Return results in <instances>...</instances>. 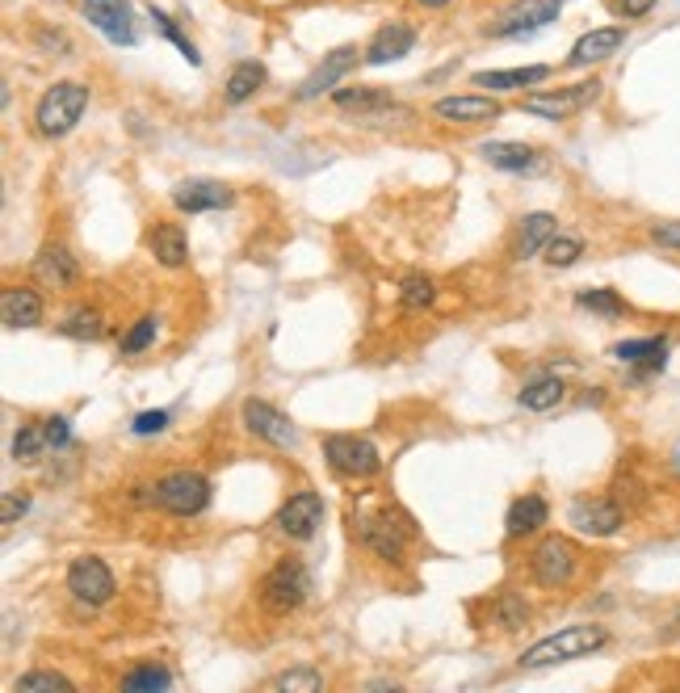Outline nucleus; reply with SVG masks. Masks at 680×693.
<instances>
[{"mask_svg":"<svg viewBox=\"0 0 680 693\" xmlns=\"http://www.w3.org/2000/svg\"><path fill=\"white\" fill-rule=\"evenodd\" d=\"M349 526H353V538L370 550V555L387 559V563H399L408 543H412V534H416V529H412V517L399 513L395 504H370V501L353 508Z\"/></svg>","mask_w":680,"mask_h":693,"instance_id":"1","label":"nucleus"},{"mask_svg":"<svg viewBox=\"0 0 680 693\" xmlns=\"http://www.w3.org/2000/svg\"><path fill=\"white\" fill-rule=\"evenodd\" d=\"M610 644V630L601 622H576V626H564L555 635H546L529 651H521V669L538 672V669H555V664H567V660H584L592 651Z\"/></svg>","mask_w":680,"mask_h":693,"instance_id":"2","label":"nucleus"},{"mask_svg":"<svg viewBox=\"0 0 680 693\" xmlns=\"http://www.w3.org/2000/svg\"><path fill=\"white\" fill-rule=\"evenodd\" d=\"M85 110H89V85H80V80H59V85H51L47 93L38 97V105H34V126H38L43 139H64V135H71V131L80 126Z\"/></svg>","mask_w":680,"mask_h":693,"instance_id":"3","label":"nucleus"},{"mask_svg":"<svg viewBox=\"0 0 680 693\" xmlns=\"http://www.w3.org/2000/svg\"><path fill=\"white\" fill-rule=\"evenodd\" d=\"M152 504L168 517H198L211 504V479L202 471H168L152 483Z\"/></svg>","mask_w":680,"mask_h":693,"instance_id":"4","label":"nucleus"},{"mask_svg":"<svg viewBox=\"0 0 680 693\" xmlns=\"http://www.w3.org/2000/svg\"><path fill=\"white\" fill-rule=\"evenodd\" d=\"M311 589H315V580H311V568L303 559H282L260 580V605L269 614H294L311 597Z\"/></svg>","mask_w":680,"mask_h":693,"instance_id":"5","label":"nucleus"},{"mask_svg":"<svg viewBox=\"0 0 680 693\" xmlns=\"http://www.w3.org/2000/svg\"><path fill=\"white\" fill-rule=\"evenodd\" d=\"M564 13V0H509L492 22H488V38H525V34H538L550 22H559Z\"/></svg>","mask_w":680,"mask_h":693,"instance_id":"6","label":"nucleus"},{"mask_svg":"<svg viewBox=\"0 0 680 693\" xmlns=\"http://www.w3.org/2000/svg\"><path fill=\"white\" fill-rule=\"evenodd\" d=\"M324 458L341 479H375L382 471V455L370 437L357 433H328L324 437Z\"/></svg>","mask_w":680,"mask_h":693,"instance_id":"7","label":"nucleus"},{"mask_svg":"<svg viewBox=\"0 0 680 693\" xmlns=\"http://www.w3.org/2000/svg\"><path fill=\"white\" fill-rule=\"evenodd\" d=\"M529 572H534V580H538L542 589H567L576 580V572H580V550H576L571 538L550 534L529 555Z\"/></svg>","mask_w":680,"mask_h":693,"instance_id":"8","label":"nucleus"},{"mask_svg":"<svg viewBox=\"0 0 680 693\" xmlns=\"http://www.w3.org/2000/svg\"><path fill=\"white\" fill-rule=\"evenodd\" d=\"M601 97V80H584V85H571V89H550V93H525L521 97V110L546 122H564L567 114L584 110Z\"/></svg>","mask_w":680,"mask_h":693,"instance_id":"9","label":"nucleus"},{"mask_svg":"<svg viewBox=\"0 0 680 693\" xmlns=\"http://www.w3.org/2000/svg\"><path fill=\"white\" fill-rule=\"evenodd\" d=\"M68 593L80 605H105V601H114L118 584H114V572L105 568V559H97V555H80V559H71L68 568Z\"/></svg>","mask_w":680,"mask_h":693,"instance_id":"10","label":"nucleus"},{"mask_svg":"<svg viewBox=\"0 0 680 693\" xmlns=\"http://www.w3.org/2000/svg\"><path fill=\"white\" fill-rule=\"evenodd\" d=\"M80 13L114 47H135L140 34H135V9H131V0H80Z\"/></svg>","mask_w":680,"mask_h":693,"instance_id":"11","label":"nucleus"},{"mask_svg":"<svg viewBox=\"0 0 680 693\" xmlns=\"http://www.w3.org/2000/svg\"><path fill=\"white\" fill-rule=\"evenodd\" d=\"M274 526L282 529L290 543H311V538L320 534V526H324V496H320V492H311V488L294 492V496L278 508Z\"/></svg>","mask_w":680,"mask_h":693,"instance_id":"12","label":"nucleus"},{"mask_svg":"<svg viewBox=\"0 0 680 693\" xmlns=\"http://www.w3.org/2000/svg\"><path fill=\"white\" fill-rule=\"evenodd\" d=\"M567 522L588 534V538H613L617 529L626 526V513L613 496H576L567 508Z\"/></svg>","mask_w":680,"mask_h":693,"instance_id":"13","label":"nucleus"},{"mask_svg":"<svg viewBox=\"0 0 680 693\" xmlns=\"http://www.w3.org/2000/svg\"><path fill=\"white\" fill-rule=\"evenodd\" d=\"M239 416H244V429L253 433V437H260V441L282 446V450L299 446V429H294V421L286 416L282 407L265 404V400H244Z\"/></svg>","mask_w":680,"mask_h":693,"instance_id":"14","label":"nucleus"},{"mask_svg":"<svg viewBox=\"0 0 680 693\" xmlns=\"http://www.w3.org/2000/svg\"><path fill=\"white\" fill-rule=\"evenodd\" d=\"M357 59H361V51L353 47V43H345V47L328 51L311 72L303 76V85L294 89V101H315V97H324L328 89H336L345 76L357 68Z\"/></svg>","mask_w":680,"mask_h":693,"instance_id":"15","label":"nucleus"},{"mask_svg":"<svg viewBox=\"0 0 680 693\" xmlns=\"http://www.w3.org/2000/svg\"><path fill=\"white\" fill-rule=\"evenodd\" d=\"M235 202V190L214 181V177H189L172 186V206L181 215H207V211H227Z\"/></svg>","mask_w":680,"mask_h":693,"instance_id":"16","label":"nucleus"},{"mask_svg":"<svg viewBox=\"0 0 680 693\" xmlns=\"http://www.w3.org/2000/svg\"><path fill=\"white\" fill-rule=\"evenodd\" d=\"M504 114V105L495 97L483 93H449L433 101V119L458 122V126H479V122H495Z\"/></svg>","mask_w":680,"mask_h":693,"instance_id":"17","label":"nucleus"},{"mask_svg":"<svg viewBox=\"0 0 680 693\" xmlns=\"http://www.w3.org/2000/svg\"><path fill=\"white\" fill-rule=\"evenodd\" d=\"M412 47H416V30L408 22H387L375 30V38L366 43L361 59L370 68H387V64H399L403 55H412Z\"/></svg>","mask_w":680,"mask_h":693,"instance_id":"18","label":"nucleus"},{"mask_svg":"<svg viewBox=\"0 0 680 693\" xmlns=\"http://www.w3.org/2000/svg\"><path fill=\"white\" fill-rule=\"evenodd\" d=\"M30 269H34V282L47 290H68L80 278V261L71 257L68 244H43Z\"/></svg>","mask_w":680,"mask_h":693,"instance_id":"19","label":"nucleus"},{"mask_svg":"<svg viewBox=\"0 0 680 693\" xmlns=\"http://www.w3.org/2000/svg\"><path fill=\"white\" fill-rule=\"evenodd\" d=\"M626 43V25H601V30H588L584 38H576V47L567 55V68H592V64H605L610 55H617V47Z\"/></svg>","mask_w":680,"mask_h":693,"instance_id":"20","label":"nucleus"},{"mask_svg":"<svg viewBox=\"0 0 680 693\" xmlns=\"http://www.w3.org/2000/svg\"><path fill=\"white\" fill-rule=\"evenodd\" d=\"M0 320H4L9 333L38 328V324H43V299H38V290L4 287V294H0Z\"/></svg>","mask_w":680,"mask_h":693,"instance_id":"21","label":"nucleus"},{"mask_svg":"<svg viewBox=\"0 0 680 693\" xmlns=\"http://www.w3.org/2000/svg\"><path fill=\"white\" fill-rule=\"evenodd\" d=\"M559 236V219L550 215V211H534V215L521 219V227H516L513 236V261H529V257H538L546 253V244Z\"/></svg>","mask_w":680,"mask_h":693,"instance_id":"22","label":"nucleus"},{"mask_svg":"<svg viewBox=\"0 0 680 693\" xmlns=\"http://www.w3.org/2000/svg\"><path fill=\"white\" fill-rule=\"evenodd\" d=\"M550 522V504L542 501L538 492H525L509 504V517H504V534L509 538H525V534H538Z\"/></svg>","mask_w":680,"mask_h":693,"instance_id":"23","label":"nucleus"},{"mask_svg":"<svg viewBox=\"0 0 680 693\" xmlns=\"http://www.w3.org/2000/svg\"><path fill=\"white\" fill-rule=\"evenodd\" d=\"M613 361L622 366H643V370H664L668 361V336H643V340H622L610 349Z\"/></svg>","mask_w":680,"mask_h":693,"instance_id":"24","label":"nucleus"},{"mask_svg":"<svg viewBox=\"0 0 680 693\" xmlns=\"http://www.w3.org/2000/svg\"><path fill=\"white\" fill-rule=\"evenodd\" d=\"M550 76L546 64H529V68H504V72H475L470 80L479 89H492V93H516V89H534Z\"/></svg>","mask_w":680,"mask_h":693,"instance_id":"25","label":"nucleus"},{"mask_svg":"<svg viewBox=\"0 0 680 693\" xmlns=\"http://www.w3.org/2000/svg\"><path fill=\"white\" fill-rule=\"evenodd\" d=\"M147 248L165 269H181L189 261V239L181 232V223H156V232L147 236Z\"/></svg>","mask_w":680,"mask_h":693,"instance_id":"26","label":"nucleus"},{"mask_svg":"<svg viewBox=\"0 0 680 693\" xmlns=\"http://www.w3.org/2000/svg\"><path fill=\"white\" fill-rule=\"evenodd\" d=\"M265 80H269L265 64H257V59H239V64L232 68V76H227V85H223V101H227V105H244V101H253V97L265 89Z\"/></svg>","mask_w":680,"mask_h":693,"instance_id":"27","label":"nucleus"},{"mask_svg":"<svg viewBox=\"0 0 680 693\" xmlns=\"http://www.w3.org/2000/svg\"><path fill=\"white\" fill-rule=\"evenodd\" d=\"M479 156L500 172H529L538 165V152L529 144H513V139H492V144L479 147Z\"/></svg>","mask_w":680,"mask_h":693,"instance_id":"28","label":"nucleus"},{"mask_svg":"<svg viewBox=\"0 0 680 693\" xmlns=\"http://www.w3.org/2000/svg\"><path fill=\"white\" fill-rule=\"evenodd\" d=\"M567 395L564 379H555V375H538V379H529V383L521 387V395H516V404L529 407V412H550V407H559Z\"/></svg>","mask_w":680,"mask_h":693,"instance_id":"29","label":"nucleus"},{"mask_svg":"<svg viewBox=\"0 0 680 693\" xmlns=\"http://www.w3.org/2000/svg\"><path fill=\"white\" fill-rule=\"evenodd\" d=\"M332 101L341 110H357V114H378L387 105H395V97L387 89H375V85H353V89H332Z\"/></svg>","mask_w":680,"mask_h":693,"instance_id":"30","label":"nucleus"},{"mask_svg":"<svg viewBox=\"0 0 680 693\" xmlns=\"http://www.w3.org/2000/svg\"><path fill=\"white\" fill-rule=\"evenodd\" d=\"M437 303V282L428 273H408L399 282V308L403 311H424Z\"/></svg>","mask_w":680,"mask_h":693,"instance_id":"31","label":"nucleus"},{"mask_svg":"<svg viewBox=\"0 0 680 693\" xmlns=\"http://www.w3.org/2000/svg\"><path fill=\"white\" fill-rule=\"evenodd\" d=\"M59 333L68 336V340H101V336H105V315L97 308H76L68 320L59 324Z\"/></svg>","mask_w":680,"mask_h":693,"instance_id":"32","label":"nucleus"},{"mask_svg":"<svg viewBox=\"0 0 680 693\" xmlns=\"http://www.w3.org/2000/svg\"><path fill=\"white\" fill-rule=\"evenodd\" d=\"M13 690L18 693H76V681L55 669H34V672H22V677L13 681Z\"/></svg>","mask_w":680,"mask_h":693,"instance_id":"33","label":"nucleus"},{"mask_svg":"<svg viewBox=\"0 0 680 693\" xmlns=\"http://www.w3.org/2000/svg\"><path fill=\"white\" fill-rule=\"evenodd\" d=\"M147 18L156 22V30L165 34V38H168V43H172V47L181 51V59H186L189 68H202V55H198V47L189 43V34H186V30H181V25H177V22H172V18H168L165 9H156V4H152V9H147Z\"/></svg>","mask_w":680,"mask_h":693,"instance_id":"34","label":"nucleus"},{"mask_svg":"<svg viewBox=\"0 0 680 693\" xmlns=\"http://www.w3.org/2000/svg\"><path fill=\"white\" fill-rule=\"evenodd\" d=\"M172 685V672L165 664H140V669H131L122 677V690L126 693H160Z\"/></svg>","mask_w":680,"mask_h":693,"instance_id":"35","label":"nucleus"},{"mask_svg":"<svg viewBox=\"0 0 680 693\" xmlns=\"http://www.w3.org/2000/svg\"><path fill=\"white\" fill-rule=\"evenodd\" d=\"M43 450H51L43 425H22V429L13 433V462H25V467H30V462L43 458Z\"/></svg>","mask_w":680,"mask_h":693,"instance_id":"36","label":"nucleus"},{"mask_svg":"<svg viewBox=\"0 0 680 693\" xmlns=\"http://www.w3.org/2000/svg\"><path fill=\"white\" fill-rule=\"evenodd\" d=\"M576 303L584 311H597V315H605V320H622L626 315V303H622V294L617 290H580L576 294Z\"/></svg>","mask_w":680,"mask_h":693,"instance_id":"37","label":"nucleus"},{"mask_svg":"<svg viewBox=\"0 0 680 693\" xmlns=\"http://www.w3.org/2000/svg\"><path fill=\"white\" fill-rule=\"evenodd\" d=\"M492 618L500 630H521L529 622V605H525V597H516V593H500L492 605Z\"/></svg>","mask_w":680,"mask_h":693,"instance_id":"38","label":"nucleus"},{"mask_svg":"<svg viewBox=\"0 0 680 693\" xmlns=\"http://www.w3.org/2000/svg\"><path fill=\"white\" fill-rule=\"evenodd\" d=\"M542 257H546V265H550V269H567V265H576L580 257H584V239H580V236H564V232H559V236L546 244V253H542Z\"/></svg>","mask_w":680,"mask_h":693,"instance_id":"39","label":"nucleus"},{"mask_svg":"<svg viewBox=\"0 0 680 693\" xmlns=\"http://www.w3.org/2000/svg\"><path fill=\"white\" fill-rule=\"evenodd\" d=\"M269 690H278V693H320L324 690V677L315 669H290V672H278L274 681H269Z\"/></svg>","mask_w":680,"mask_h":693,"instance_id":"40","label":"nucleus"},{"mask_svg":"<svg viewBox=\"0 0 680 693\" xmlns=\"http://www.w3.org/2000/svg\"><path fill=\"white\" fill-rule=\"evenodd\" d=\"M156 324H160L156 315H140V320H135V324L126 328V336H122V354H126V358L143 354V349H147V345L156 340Z\"/></svg>","mask_w":680,"mask_h":693,"instance_id":"41","label":"nucleus"},{"mask_svg":"<svg viewBox=\"0 0 680 693\" xmlns=\"http://www.w3.org/2000/svg\"><path fill=\"white\" fill-rule=\"evenodd\" d=\"M168 421H172V412H165V407H156V412H140V416L131 421V433H135V437H156V433L168 429Z\"/></svg>","mask_w":680,"mask_h":693,"instance_id":"42","label":"nucleus"},{"mask_svg":"<svg viewBox=\"0 0 680 693\" xmlns=\"http://www.w3.org/2000/svg\"><path fill=\"white\" fill-rule=\"evenodd\" d=\"M25 513H30V496L25 492H4L0 496V526H18Z\"/></svg>","mask_w":680,"mask_h":693,"instance_id":"43","label":"nucleus"},{"mask_svg":"<svg viewBox=\"0 0 680 693\" xmlns=\"http://www.w3.org/2000/svg\"><path fill=\"white\" fill-rule=\"evenodd\" d=\"M43 433H47L51 450H64V446H71V421L68 416H47V421H43Z\"/></svg>","mask_w":680,"mask_h":693,"instance_id":"44","label":"nucleus"},{"mask_svg":"<svg viewBox=\"0 0 680 693\" xmlns=\"http://www.w3.org/2000/svg\"><path fill=\"white\" fill-rule=\"evenodd\" d=\"M659 0H613V9H617V18H626V22H638V18H647L651 9H656Z\"/></svg>","mask_w":680,"mask_h":693,"instance_id":"45","label":"nucleus"},{"mask_svg":"<svg viewBox=\"0 0 680 693\" xmlns=\"http://www.w3.org/2000/svg\"><path fill=\"white\" fill-rule=\"evenodd\" d=\"M651 239H656L659 248L680 253V219H672V223H656V227H651Z\"/></svg>","mask_w":680,"mask_h":693,"instance_id":"46","label":"nucleus"},{"mask_svg":"<svg viewBox=\"0 0 680 693\" xmlns=\"http://www.w3.org/2000/svg\"><path fill=\"white\" fill-rule=\"evenodd\" d=\"M668 467H672V471H677V476H680V441H677V446H672V455H668Z\"/></svg>","mask_w":680,"mask_h":693,"instance_id":"47","label":"nucleus"},{"mask_svg":"<svg viewBox=\"0 0 680 693\" xmlns=\"http://www.w3.org/2000/svg\"><path fill=\"white\" fill-rule=\"evenodd\" d=\"M424 9H446V4H454V0H421Z\"/></svg>","mask_w":680,"mask_h":693,"instance_id":"48","label":"nucleus"},{"mask_svg":"<svg viewBox=\"0 0 680 693\" xmlns=\"http://www.w3.org/2000/svg\"><path fill=\"white\" fill-rule=\"evenodd\" d=\"M677 626H680V614H677Z\"/></svg>","mask_w":680,"mask_h":693,"instance_id":"49","label":"nucleus"}]
</instances>
